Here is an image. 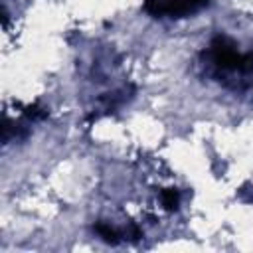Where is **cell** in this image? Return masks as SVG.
I'll return each instance as SVG.
<instances>
[{
	"label": "cell",
	"instance_id": "1",
	"mask_svg": "<svg viewBox=\"0 0 253 253\" xmlns=\"http://www.w3.org/2000/svg\"><path fill=\"white\" fill-rule=\"evenodd\" d=\"M206 75L231 91H247L253 85V49L241 51L239 43L225 34H215L202 51Z\"/></svg>",
	"mask_w": 253,
	"mask_h": 253
},
{
	"label": "cell",
	"instance_id": "2",
	"mask_svg": "<svg viewBox=\"0 0 253 253\" xmlns=\"http://www.w3.org/2000/svg\"><path fill=\"white\" fill-rule=\"evenodd\" d=\"M211 0H142V12L154 20H180L206 10Z\"/></svg>",
	"mask_w": 253,
	"mask_h": 253
},
{
	"label": "cell",
	"instance_id": "3",
	"mask_svg": "<svg viewBox=\"0 0 253 253\" xmlns=\"http://www.w3.org/2000/svg\"><path fill=\"white\" fill-rule=\"evenodd\" d=\"M136 95V87L132 83H126V85H121L109 93H103L99 99H97V105L95 109L87 115V121H97L105 115H113L117 113L121 107H125L128 101H132Z\"/></svg>",
	"mask_w": 253,
	"mask_h": 253
},
{
	"label": "cell",
	"instance_id": "4",
	"mask_svg": "<svg viewBox=\"0 0 253 253\" xmlns=\"http://www.w3.org/2000/svg\"><path fill=\"white\" fill-rule=\"evenodd\" d=\"M93 233L109 245H119L123 241H138L142 237V231L138 229L136 223H128V227H117L111 225L109 221H95Z\"/></svg>",
	"mask_w": 253,
	"mask_h": 253
},
{
	"label": "cell",
	"instance_id": "5",
	"mask_svg": "<svg viewBox=\"0 0 253 253\" xmlns=\"http://www.w3.org/2000/svg\"><path fill=\"white\" fill-rule=\"evenodd\" d=\"M180 190L178 188H162L160 190V204L166 211H178L180 210Z\"/></svg>",
	"mask_w": 253,
	"mask_h": 253
}]
</instances>
